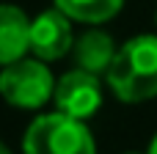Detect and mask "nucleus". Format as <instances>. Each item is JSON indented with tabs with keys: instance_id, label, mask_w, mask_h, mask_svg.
Returning <instances> with one entry per match:
<instances>
[{
	"instance_id": "1",
	"label": "nucleus",
	"mask_w": 157,
	"mask_h": 154,
	"mask_svg": "<svg viewBox=\"0 0 157 154\" xmlns=\"http://www.w3.org/2000/svg\"><path fill=\"white\" fill-rule=\"evenodd\" d=\"M108 85L121 102L157 96V36L144 33L124 41L108 69Z\"/></svg>"
},
{
	"instance_id": "2",
	"label": "nucleus",
	"mask_w": 157,
	"mask_h": 154,
	"mask_svg": "<svg viewBox=\"0 0 157 154\" xmlns=\"http://www.w3.org/2000/svg\"><path fill=\"white\" fill-rule=\"evenodd\" d=\"M25 154H97V143L83 118L66 113L39 116L22 141Z\"/></svg>"
},
{
	"instance_id": "3",
	"label": "nucleus",
	"mask_w": 157,
	"mask_h": 154,
	"mask_svg": "<svg viewBox=\"0 0 157 154\" xmlns=\"http://www.w3.org/2000/svg\"><path fill=\"white\" fill-rule=\"evenodd\" d=\"M0 94L14 107L36 110L55 94V80L41 58H19V61L3 66Z\"/></svg>"
},
{
	"instance_id": "4",
	"label": "nucleus",
	"mask_w": 157,
	"mask_h": 154,
	"mask_svg": "<svg viewBox=\"0 0 157 154\" xmlns=\"http://www.w3.org/2000/svg\"><path fill=\"white\" fill-rule=\"evenodd\" d=\"M55 107L75 118H91L102 105V83L99 74H91L86 69H72L55 83Z\"/></svg>"
},
{
	"instance_id": "5",
	"label": "nucleus",
	"mask_w": 157,
	"mask_h": 154,
	"mask_svg": "<svg viewBox=\"0 0 157 154\" xmlns=\"http://www.w3.org/2000/svg\"><path fill=\"white\" fill-rule=\"evenodd\" d=\"M75 47L72 22L61 8L41 11L30 22V52L41 61H58Z\"/></svg>"
},
{
	"instance_id": "6",
	"label": "nucleus",
	"mask_w": 157,
	"mask_h": 154,
	"mask_svg": "<svg viewBox=\"0 0 157 154\" xmlns=\"http://www.w3.org/2000/svg\"><path fill=\"white\" fill-rule=\"evenodd\" d=\"M30 22L22 8L0 3V66H8L30 50Z\"/></svg>"
},
{
	"instance_id": "7",
	"label": "nucleus",
	"mask_w": 157,
	"mask_h": 154,
	"mask_svg": "<svg viewBox=\"0 0 157 154\" xmlns=\"http://www.w3.org/2000/svg\"><path fill=\"white\" fill-rule=\"evenodd\" d=\"M75 66L77 69H86L91 74H108V69L113 66V58H116V47H113V39L102 30H86L80 39H75Z\"/></svg>"
},
{
	"instance_id": "8",
	"label": "nucleus",
	"mask_w": 157,
	"mask_h": 154,
	"mask_svg": "<svg viewBox=\"0 0 157 154\" xmlns=\"http://www.w3.org/2000/svg\"><path fill=\"white\" fill-rule=\"evenodd\" d=\"M121 6L124 0H55V8H61L69 19L88 22V25L113 19L121 11Z\"/></svg>"
},
{
	"instance_id": "9",
	"label": "nucleus",
	"mask_w": 157,
	"mask_h": 154,
	"mask_svg": "<svg viewBox=\"0 0 157 154\" xmlns=\"http://www.w3.org/2000/svg\"><path fill=\"white\" fill-rule=\"evenodd\" d=\"M146 154H157V135L152 138V143H149V149H146Z\"/></svg>"
},
{
	"instance_id": "10",
	"label": "nucleus",
	"mask_w": 157,
	"mask_h": 154,
	"mask_svg": "<svg viewBox=\"0 0 157 154\" xmlns=\"http://www.w3.org/2000/svg\"><path fill=\"white\" fill-rule=\"evenodd\" d=\"M0 154H11V152H8V149H6V146H3V143H0Z\"/></svg>"
},
{
	"instance_id": "11",
	"label": "nucleus",
	"mask_w": 157,
	"mask_h": 154,
	"mask_svg": "<svg viewBox=\"0 0 157 154\" xmlns=\"http://www.w3.org/2000/svg\"><path fill=\"white\" fill-rule=\"evenodd\" d=\"M130 154H138V152H130Z\"/></svg>"
}]
</instances>
